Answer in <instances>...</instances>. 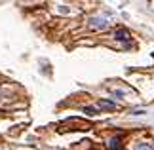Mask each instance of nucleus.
Instances as JSON below:
<instances>
[{
    "label": "nucleus",
    "mask_w": 154,
    "mask_h": 150,
    "mask_svg": "<svg viewBox=\"0 0 154 150\" xmlns=\"http://www.w3.org/2000/svg\"><path fill=\"white\" fill-rule=\"evenodd\" d=\"M90 25L93 29H106V27H109V21H106V17H91Z\"/></svg>",
    "instance_id": "nucleus-1"
},
{
    "label": "nucleus",
    "mask_w": 154,
    "mask_h": 150,
    "mask_svg": "<svg viewBox=\"0 0 154 150\" xmlns=\"http://www.w3.org/2000/svg\"><path fill=\"white\" fill-rule=\"evenodd\" d=\"M114 38L118 42H129V32L126 31V29H118V31L114 32Z\"/></svg>",
    "instance_id": "nucleus-2"
},
{
    "label": "nucleus",
    "mask_w": 154,
    "mask_h": 150,
    "mask_svg": "<svg viewBox=\"0 0 154 150\" xmlns=\"http://www.w3.org/2000/svg\"><path fill=\"white\" fill-rule=\"evenodd\" d=\"M99 109H105V110H114L116 109V103H112V101H106V99H101L97 103Z\"/></svg>",
    "instance_id": "nucleus-3"
},
{
    "label": "nucleus",
    "mask_w": 154,
    "mask_h": 150,
    "mask_svg": "<svg viewBox=\"0 0 154 150\" xmlns=\"http://www.w3.org/2000/svg\"><path fill=\"white\" fill-rule=\"evenodd\" d=\"M109 150H122L120 137H114V139H110V142H109Z\"/></svg>",
    "instance_id": "nucleus-4"
},
{
    "label": "nucleus",
    "mask_w": 154,
    "mask_h": 150,
    "mask_svg": "<svg viewBox=\"0 0 154 150\" xmlns=\"http://www.w3.org/2000/svg\"><path fill=\"white\" fill-rule=\"evenodd\" d=\"M152 148H154V146H152V145H146V142H143V145L137 146V150H152Z\"/></svg>",
    "instance_id": "nucleus-5"
},
{
    "label": "nucleus",
    "mask_w": 154,
    "mask_h": 150,
    "mask_svg": "<svg viewBox=\"0 0 154 150\" xmlns=\"http://www.w3.org/2000/svg\"><path fill=\"white\" fill-rule=\"evenodd\" d=\"M84 112H86V114H91V116H93V114H97V109H93V106H86Z\"/></svg>",
    "instance_id": "nucleus-6"
},
{
    "label": "nucleus",
    "mask_w": 154,
    "mask_h": 150,
    "mask_svg": "<svg viewBox=\"0 0 154 150\" xmlns=\"http://www.w3.org/2000/svg\"><path fill=\"white\" fill-rule=\"evenodd\" d=\"M131 114H135V116H139V114H145V110H133Z\"/></svg>",
    "instance_id": "nucleus-7"
}]
</instances>
